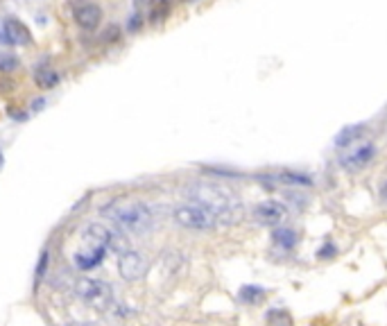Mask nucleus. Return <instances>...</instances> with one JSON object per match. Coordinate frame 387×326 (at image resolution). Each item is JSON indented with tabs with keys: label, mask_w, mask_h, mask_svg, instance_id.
<instances>
[{
	"label": "nucleus",
	"mask_w": 387,
	"mask_h": 326,
	"mask_svg": "<svg viewBox=\"0 0 387 326\" xmlns=\"http://www.w3.org/2000/svg\"><path fill=\"white\" fill-rule=\"evenodd\" d=\"M16 66H19V59H16L14 55H7V52H0V71L9 73V71H14Z\"/></svg>",
	"instance_id": "nucleus-18"
},
{
	"label": "nucleus",
	"mask_w": 387,
	"mask_h": 326,
	"mask_svg": "<svg viewBox=\"0 0 387 326\" xmlns=\"http://www.w3.org/2000/svg\"><path fill=\"white\" fill-rule=\"evenodd\" d=\"M118 270L125 281H139L145 277V272H148V258L141 252L125 250L123 254H118Z\"/></svg>",
	"instance_id": "nucleus-8"
},
{
	"label": "nucleus",
	"mask_w": 387,
	"mask_h": 326,
	"mask_svg": "<svg viewBox=\"0 0 387 326\" xmlns=\"http://www.w3.org/2000/svg\"><path fill=\"white\" fill-rule=\"evenodd\" d=\"M189 198H191V202L208 206L224 225L238 223L240 215L245 211L243 200H240L238 193H233L224 184H213V181H199V184L191 186Z\"/></svg>",
	"instance_id": "nucleus-2"
},
{
	"label": "nucleus",
	"mask_w": 387,
	"mask_h": 326,
	"mask_svg": "<svg viewBox=\"0 0 387 326\" xmlns=\"http://www.w3.org/2000/svg\"><path fill=\"white\" fill-rule=\"evenodd\" d=\"M175 223L184 229H191V231H213L218 229L222 223L220 218L211 211L208 206L204 204H197V202H186V204H179L175 208Z\"/></svg>",
	"instance_id": "nucleus-4"
},
{
	"label": "nucleus",
	"mask_w": 387,
	"mask_h": 326,
	"mask_svg": "<svg viewBox=\"0 0 387 326\" xmlns=\"http://www.w3.org/2000/svg\"><path fill=\"white\" fill-rule=\"evenodd\" d=\"M46 265H48V254L44 252V256H41V263H39V277H44V275H46Z\"/></svg>",
	"instance_id": "nucleus-22"
},
{
	"label": "nucleus",
	"mask_w": 387,
	"mask_h": 326,
	"mask_svg": "<svg viewBox=\"0 0 387 326\" xmlns=\"http://www.w3.org/2000/svg\"><path fill=\"white\" fill-rule=\"evenodd\" d=\"M118 36H120V30L116 28V25H111L109 32H104V34H102V41H116Z\"/></svg>",
	"instance_id": "nucleus-20"
},
{
	"label": "nucleus",
	"mask_w": 387,
	"mask_h": 326,
	"mask_svg": "<svg viewBox=\"0 0 387 326\" xmlns=\"http://www.w3.org/2000/svg\"><path fill=\"white\" fill-rule=\"evenodd\" d=\"M111 238H114V233L106 229L104 225H100V223L89 225L82 231V238H79L77 252L73 254L75 265L79 270H84V272L98 268L104 260V256H106V250L111 247Z\"/></svg>",
	"instance_id": "nucleus-3"
},
{
	"label": "nucleus",
	"mask_w": 387,
	"mask_h": 326,
	"mask_svg": "<svg viewBox=\"0 0 387 326\" xmlns=\"http://www.w3.org/2000/svg\"><path fill=\"white\" fill-rule=\"evenodd\" d=\"M272 243L278 247V250H286V252H292L295 247L299 245V233L290 227H276L272 229Z\"/></svg>",
	"instance_id": "nucleus-11"
},
{
	"label": "nucleus",
	"mask_w": 387,
	"mask_h": 326,
	"mask_svg": "<svg viewBox=\"0 0 387 326\" xmlns=\"http://www.w3.org/2000/svg\"><path fill=\"white\" fill-rule=\"evenodd\" d=\"M365 134V125H353V127H344L342 132L336 136V146L346 150V148H351L356 146V143H360V138H363Z\"/></svg>",
	"instance_id": "nucleus-13"
},
{
	"label": "nucleus",
	"mask_w": 387,
	"mask_h": 326,
	"mask_svg": "<svg viewBox=\"0 0 387 326\" xmlns=\"http://www.w3.org/2000/svg\"><path fill=\"white\" fill-rule=\"evenodd\" d=\"M44 104H46V100H44V98H36V100L32 102V111H41Z\"/></svg>",
	"instance_id": "nucleus-23"
},
{
	"label": "nucleus",
	"mask_w": 387,
	"mask_h": 326,
	"mask_svg": "<svg viewBox=\"0 0 387 326\" xmlns=\"http://www.w3.org/2000/svg\"><path fill=\"white\" fill-rule=\"evenodd\" d=\"M73 19L82 30L93 32L98 30V25L102 23V9L96 3H89V0H82V3H75L73 7Z\"/></svg>",
	"instance_id": "nucleus-9"
},
{
	"label": "nucleus",
	"mask_w": 387,
	"mask_h": 326,
	"mask_svg": "<svg viewBox=\"0 0 387 326\" xmlns=\"http://www.w3.org/2000/svg\"><path fill=\"white\" fill-rule=\"evenodd\" d=\"M381 200L387 202V179H385V184L381 186Z\"/></svg>",
	"instance_id": "nucleus-24"
},
{
	"label": "nucleus",
	"mask_w": 387,
	"mask_h": 326,
	"mask_svg": "<svg viewBox=\"0 0 387 326\" xmlns=\"http://www.w3.org/2000/svg\"><path fill=\"white\" fill-rule=\"evenodd\" d=\"M265 297H268V290H265L263 285H243V288L238 290V299L245 306H258L265 302Z\"/></svg>",
	"instance_id": "nucleus-12"
},
{
	"label": "nucleus",
	"mask_w": 387,
	"mask_h": 326,
	"mask_svg": "<svg viewBox=\"0 0 387 326\" xmlns=\"http://www.w3.org/2000/svg\"><path fill=\"white\" fill-rule=\"evenodd\" d=\"M336 254H338V247L333 245V243H326V245L322 247V250L317 252L319 258H336Z\"/></svg>",
	"instance_id": "nucleus-19"
},
{
	"label": "nucleus",
	"mask_w": 387,
	"mask_h": 326,
	"mask_svg": "<svg viewBox=\"0 0 387 326\" xmlns=\"http://www.w3.org/2000/svg\"><path fill=\"white\" fill-rule=\"evenodd\" d=\"M0 165H3V152H0Z\"/></svg>",
	"instance_id": "nucleus-27"
},
{
	"label": "nucleus",
	"mask_w": 387,
	"mask_h": 326,
	"mask_svg": "<svg viewBox=\"0 0 387 326\" xmlns=\"http://www.w3.org/2000/svg\"><path fill=\"white\" fill-rule=\"evenodd\" d=\"M102 215L109 218L120 233L127 236H145L154 227L152 208L134 198H116L102 206Z\"/></svg>",
	"instance_id": "nucleus-1"
},
{
	"label": "nucleus",
	"mask_w": 387,
	"mask_h": 326,
	"mask_svg": "<svg viewBox=\"0 0 387 326\" xmlns=\"http://www.w3.org/2000/svg\"><path fill=\"white\" fill-rule=\"evenodd\" d=\"M170 16V0H156L150 9V23H161Z\"/></svg>",
	"instance_id": "nucleus-17"
},
{
	"label": "nucleus",
	"mask_w": 387,
	"mask_h": 326,
	"mask_svg": "<svg viewBox=\"0 0 387 326\" xmlns=\"http://www.w3.org/2000/svg\"><path fill=\"white\" fill-rule=\"evenodd\" d=\"M265 326H292V315L283 308H274L265 315Z\"/></svg>",
	"instance_id": "nucleus-15"
},
{
	"label": "nucleus",
	"mask_w": 387,
	"mask_h": 326,
	"mask_svg": "<svg viewBox=\"0 0 387 326\" xmlns=\"http://www.w3.org/2000/svg\"><path fill=\"white\" fill-rule=\"evenodd\" d=\"M156 0H136V5H154Z\"/></svg>",
	"instance_id": "nucleus-25"
},
{
	"label": "nucleus",
	"mask_w": 387,
	"mask_h": 326,
	"mask_svg": "<svg viewBox=\"0 0 387 326\" xmlns=\"http://www.w3.org/2000/svg\"><path fill=\"white\" fill-rule=\"evenodd\" d=\"M376 159V146L371 141L356 143V146L346 148V152L340 156V165L349 173L365 170V168Z\"/></svg>",
	"instance_id": "nucleus-6"
},
{
	"label": "nucleus",
	"mask_w": 387,
	"mask_h": 326,
	"mask_svg": "<svg viewBox=\"0 0 387 326\" xmlns=\"http://www.w3.org/2000/svg\"><path fill=\"white\" fill-rule=\"evenodd\" d=\"M34 80H36L39 88H52L59 84V73L52 68H41V71H36Z\"/></svg>",
	"instance_id": "nucleus-16"
},
{
	"label": "nucleus",
	"mask_w": 387,
	"mask_h": 326,
	"mask_svg": "<svg viewBox=\"0 0 387 326\" xmlns=\"http://www.w3.org/2000/svg\"><path fill=\"white\" fill-rule=\"evenodd\" d=\"M251 215H253V220H256L258 225L276 229V227H281L283 220L288 218V208H286V204L276 202V200H265V202L253 206Z\"/></svg>",
	"instance_id": "nucleus-7"
},
{
	"label": "nucleus",
	"mask_w": 387,
	"mask_h": 326,
	"mask_svg": "<svg viewBox=\"0 0 387 326\" xmlns=\"http://www.w3.org/2000/svg\"><path fill=\"white\" fill-rule=\"evenodd\" d=\"M272 181H276V184H288V186H311L313 181L308 175L303 173H295V170H281L272 175Z\"/></svg>",
	"instance_id": "nucleus-14"
},
{
	"label": "nucleus",
	"mask_w": 387,
	"mask_h": 326,
	"mask_svg": "<svg viewBox=\"0 0 387 326\" xmlns=\"http://www.w3.org/2000/svg\"><path fill=\"white\" fill-rule=\"evenodd\" d=\"M71 326H91V324H71Z\"/></svg>",
	"instance_id": "nucleus-26"
},
{
	"label": "nucleus",
	"mask_w": 387,
	"mask_h": 326,
	"mask_svg": "<svg viewBox=\"0 0 387 326\" xmlns=\"http://www.w3.org/2000/svg\"><path fill=\"white\" fill-rule=\"evenodd\" d=\"M75 292L89 308L98 312H104L114 306V288L111 283H106L102 279H91V277L79 279L75 283Z\"/></svg>",
	"instance_id": "nucleus-5"
},
{
	"label": "nucleus",
	"mask_w": 387,
	"mask_h": 326,
	"mask_svg": "<svg viewBox=\"0 0 387 326\" xmlns=\"http://www.w3.org/2000/svg\"><path fill=\"white\" fill-rule=\"evenodd\" d=\"M141 23H143V19H141L139 14H134V16H131V21H129V30L136 32V30L141 28Z\"/></svg>",
	"instance_id": "nucleus-21"
},
{
	"label": "nucleus",
	"mask_w": 387,
	"mask_h": 326,
	"mask_svg": "<svg viewBox=\"0 0 387 326\" xmlns=\"http://www.w3.org/2000/svg\"><path fill=\"white\" fill-rule=\"evenodd\" d=\"M0 41L11 44V46H28L32 44V34L28 30V25L19 19H5L3 32H0Z\"/></svg>",
	"instance_id": "nucleus-10"
}]
</instances>
